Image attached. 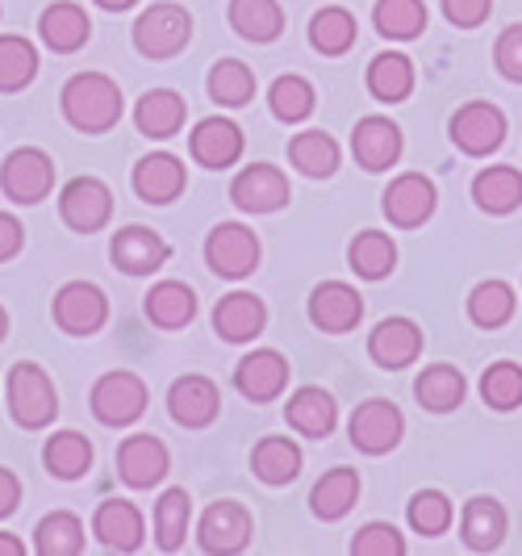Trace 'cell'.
<instances>
[{
  "label": "cell",
  "instance_id": "obj_47",
  "mask_svg": "<svg viewBox=\"0 0 522 556\" xmlns=\"http://www.w3.org/2000/svg\"><path fill=\"white\" fill-rule=\"evenodd\" d=\"M314 84L302 76H280L272 84V113L280 122H305L314 113Z\"/></svg>",
  "mask_w": 522,
  "mask_h": 556
},
{
  "label": "cell",
  "instance_id": "obj_52",
  "mask_svg": "<svg viewBox=\"0 0 522 556\" xmlns=\"http://www.w3.org/2000/svg\"><path fill=\"white\" fill-rule=\"evenodd\" d=\"M26 248V230L13 214H0V264H9L17 251Z\"/></svg>",
  "mask_w": 522,
  "mask_h": 556
},
{
  "label": "cell",
  "instance_id": "obj_18",
  "mask_svg": "<svg viewBox=\"0 0 522 556\" xmlns=\"http://www.w3.org/2000/svg\"><path fill=\"white\" fill-rule=\"evenodd\" d=\"M117 473L130 490H151L167 477V447L155 435H130L117 447Z\"/></svg>",
  "mask_w": 522,
  "mask_h": 556
},
{
  "label": "cell",
  "instance_id": "obj_40",
  "mask_svg": "<svg viewBox=\"0 0 522 556\" xmlns=\"http://www.w3.org/2000/svg\"><path fill=\"white\" fill-rule=\"evenodd\" d=\"M38 76V51L22 34H0V92H22Z\"/></svg>",
  "mask_w": 522,
  "mask_h": 556
},
{
  "label": "cell",
  "instance_id": "obj_34",
  "mask_svg": "<svg viewBox=\"0 0 522 556\" xmlns=\"http://www.w3.org/2000/svg\"><path fill=\"white\" fill-rule=\"evenodd\" d=\"M251 465H255V477H259V481H268V485H289L293 477L302 473V447L293 444V440H284V435H268V440L255 444Z\"/></svg>",
  "mask_w": 522,
  "mask_h": 556
},
{
  "label": "cell",
  "instance_id": "obj_49",
  "mask_svg": "<svg viewBox=\"0 0 522 556\" xmlns=\"http://www.w3.org/2000/svg\"><path fill=\"white\" fill-rule=\"evenodd\" d=\"M352 553L356 556H402L406 553V540L393 523H368L356 531L352 540Z\"/></svg>",
  "mask_w": 522,
  "mask_h": 556
},
{
  "label": "cell",
  "instance_id": "obj_48",
  "mask_svg": "<svg viewBox=\"0 0 522 556\" xmlns=\"http://www.w3.org/2000/svg\"><path fill=\"white\" fill-rule=\"evenodd\" d=\"M451 519H456V510L440 490H418L410 498V528L418 535H443L451 528Z\"/></svg>",
  "mask_w": 522,
  "mask_h": 556
},
{
  "label": "cell",
  "instance_id": "obj_24",
  "mask_svg": "<svg viewBox=\"0 0 522 556\" xmlns=\"http://www.w3.org/2000/svg\"><path fill=\"white\" fill-rule=\"evenodd\" d=\"M38 34H42V42H47L55 55H72V51H80L84 42H88L92 22H88V13H84L80 4L59 0V4H51V9L38 17Z\"/></svg>",
  "mask_w": 522,
  "mask_h": 556
},
{
  "label": "cell",
  "instance_id": "obj_31",
  "mask_svg": "<svg viewBox=\"0 0 522 556\" xmlns=\"http://www.w3.org/2000/svg\"><path fill=\"white\" fill-rule=\"evenodd\" d=\"M230 26L247 42H276L284 29V9L276 0H230Z\"/></svg>",
  "mask_w": 522,
  "mask_h": 556
},
{
  "label": "cell",
  "instance_id": "obj_37",
  "mask_svg": "<svg viewBox=\"0 0 522 556\" xmlns=\"http://www.w3.org/2000/svg\"><path fill=\"white\" fill-rule=\"evenodd\" d=\"M34 553L38 556H80L84 553V523L72 510L47 515L34 531Z\"/></svg>",
  "mask_w": 522,
  "mask_h": 556
},
{
  "label": "cell",
  "instance_id": "obj_42",
  "mask_svg": "<svg viewBox=\"0 0 522 556\" xmlns=\"http://www.w3.org/2000/svg\"><path fill=\"white\" fill-rule=\"evenodd\" d=\"M372 22L393 42H410L426 29V4L422 0H377Z\"/></svg>",
  "mask_w": 522,
  "mask_h": 556
},
{
  "label": "cell",
  "instance_id": "obj_6",
  "mask_svg": "<svg viewBox=\"0 0 522 556\" xmlns=\"http://www.w3.org/2000/svg\"><path fill=\"white\" fill-rule=\"evenodd\" d=\"M59 214H63V223L72 226V230H80V235L101 230V226L113 218L110 185L97 180V176H76V180H67L63 193H59Z\"/></svg>",
  "mask_w": 522,
  "mask_h": 556
},
{
  "label": "cell",
  "instance_id": "obj_36",
  "mask_svg": "<svg viewBox=\"0 0 522 556\" xmlns=\"http://www.w3.org/2000/svg\"><path fill=\"white\" fill-rule=\"evenodd\" d=\"M359 498V473L356 469H330L322 473V481L314 485L309 494V506L318 519H343Z\"/></svg>",
  "mask_w": 522,
  "mask_h": 556
},
{
  "label": "cell",
  "instance_id": "obj_30",
  "mask_svg": "<svg viewBox=\"0 0 522 556\" xmlns=\"http://www.w3.org/2000/svg\"><path fill=\"white\" fill-rule=\"evenodd\" d=\"M472 201L485 214H510L522 205V172L519 167H485L472 180Z\"/></svg>",
  "mask_w": 522,
  "mask_h": 556
},
{
  "label": "cell",
  "instance_id": "obj_22",
  "mask_svg": "<svg viewBox=\"0 0 522 556\" xmlns=\"http://www.w3.org/2000/svg\"><path fill=\"white\" fill-rule=\"evenodd\" d=\"M135 193L147 201V205H167L184 193V164L167 151H155V155H142L135 167Z\"/></svg>",
  "mask_w": 522,
  "mask_h": 556
},
{
  "label": "cell",
  "instance_id": "obj_2",
  "mask_svg": "<svg viewBox=\"0 0 522 556\" xmlns=\"http://www.w3.org/2000/svg\"><path fill=\"white\" fill-rule=\"evenodd\" d=\"M9 415L17 427L26 431H42L51 427L59 415V393L51 386V377L38 368V364H13L9 368Z\"/></svg>",
  "mask_w": 522,
  "mask_h": 556
},
{
  "label": "cell",
  "instance_id": "obj_15",
  "mask_svg": "<svg viewBox=\"0 0 522 556\" xmlns=\"http://www.w3.org/2000/svg\"><path fill=\"white\" fill-rule=\"evenodd\" d=\"M385 214L393 226H422L431 214H435V185L422 176V172H406L397 176L393 185L385 189Z\"/></svg>",
  "mask_w": 522,
  "mask_h": 556
},
{
  "label": "cell",
  "instance_id": "obj_46",
  "mask_svg": "<svg viewBox=\"0 0 522 556\" xmlns=\"http://www.w3.org/2000/svg\"><path fill=\"white\" fill-rule=\"evenodd\" d=\"M481 397L494 410H514V406H522V364L514 361L489 364L485 377H481Z\"/></svg>",
  "mask_w": 522,
  "mask_h": 556
},
{
  "label": "cell",
  "instance_id": "obj_35",
  "mask_svg": "<svg viewBox=\"0 0 522 556\" xmlns=\"http://www.w3.org/2000/svg\"><path fill=\"white\" fill-rule=\"evenodd\" d=\"M189 515H193L189 490L171 485V490L160 494V502H155V544H160L164 553H176V548L184 544V535H189Z\"/></svg>",
  "mask_w": 522,
  "mask_h": 556
},
{
  "label": "cell",
  "instance_id": "obj_50",
  "mask_svg": "<svg viewBox=\"0 0 522 556\" xmlns=\"http://www.w3.org/2000/svg\"><path fill=\"white\" fill-rule=\"evenodd\" d=\"M494 59H497V67H501L506 80L522 84V26H510L501 38H497Z\"/></svg>",
  "mask_w": 522,
  "mask_h": 556
},
{
  "label": "cell",
  "instance_id": "obj_10",
  "mask_svg": "<svg viewBox=\"0 0 522 556\" xmlns=\"http://www.w3.org/2000/svg\"><path fill=\"white\" fill-rule=\"evenodd\" d=\"M289 176L272 164H251L243 167L239 176H234V185H230V201L239 205V210H247V214H276L280 205H289Z\"/></svg>",
  "mask_w": 522,
  "mask_h": 556
},
{
  "label": "cell",
  "instance_id": "obj_3",
  "mask_svg": "<svg viewBox=\"0 0 522 556\" xmlns=\"http://www.w3.org/2000/svg\"><path fill=\"white\" fill-rule=\"evenodd\" d=\"M193 38V17L180 4H151L135 22V47L147 59H171L180 55Z\"/></svg>",
  "mask_w": 522,
  "mask_h": 556
},
{
  "label": "cell",
  "instance_id": "obj_11",
  "mask_svg": "<svg viewBox=\"0 0 522 556\" xmlns=\"http://www.w3.org/2000/svg\"><path fill=\"white\" fill-rule=\"evenodd\" d=\"M506 139V113L489 105V101H472L451 117V142L464 155H489Z\"/></svg>",
  "mask_w": 522,
  "mask_h": 556
},
{
  "label": "cell",
  "instance_id": "obj_25",
  "mask_svg": "<svg viewBox=\"0 0 522 556\" xmlns=\"http://www.w3.org/2000/svg\"><path fill=\"white\" fill-rule=\"evenodd\" d=\"M264 323H268V309L255 293H230L214 306V331L226 343H247L264 331Z\"/></svg>",
  "mask_w": 522,
  "mask_h": 556
},
{
  "label": "cell",
  "instance_id": "obj_53",
  "mask_svg": "<svg viewBox=\"0 0 522 556\" xmlns=\"http://www.w3.org/2000/svg\"><path fill=\"white\" fill-rule=\"evenodd\" d=\"M17 502H22V481L13 469H0V519H9L17 510Z\"/></svg>",
  "mask_w": 522,
  "mask_h": 556
},
{
  "label": "cell",
  "instance_id": "obj_4",
  "mask_svg": "<svg viewBox=\"0 0 522 556\" xmlns=\"http://www.w3.org/2000/svg\"><path fill=\"white\" fill-rule=\"evenodd\" d=\"M0 189H4L9 201H17V205L47 201L51 189H55V164H51V155L38 151V147L9 151V160L0 164Z\"/></svg>",
  "mask_w": 522,
  "mask_h": 556
},
{
  "label": "cell",
  "instance_id": "obj_45",
  "mask_svg": "<svg viewBox=\"0 0 522 556\" xmlns=\"http://www.w3.org/2000/svg\"><path fill=\"white\" fill-rule=\"evenodd\" d=\"M289 160H293V167H302L305 176L318 180V176H330L339 167V142L322 130H305L289 142Z\"/></svg>",
  "mask_w": 522,
  "mask_h": 556
},
{
  "label": "cell",
  "instance_id": "obj_16",
  "mask_svg": "<svg viewBox=\"0 0 522 556\" xmlns=\"http://www.w3.org/2000/svg\"><path fill=\"white\" fill-rule=\"evenodd\" d=\"M309 318H314V327H322L330 334L352 331L364 318V298L343 280H327L309 293Z\"/></svg>",
  "mask_w": 522,
  "mask_h": 556
},
{
  "label": "cell",
  "instance_id": "obj_1",
  "mask_svg": "<svg viewBox=\"0 0 522 556\" xmlns=\"http://www.w3.org/2000/svg\"><path fill=\"white\" fill-rule=\"evenodd\" d=\"M63 117L84 135H105L122 122V88L101 72H80L63 84Z\"/></svg>",
  "mask_w": 522,
  "mask_h": 556
},
{
  "label": "cell",
  "instance_id": "obj_56",
  "mask_svg": "<svg viewBox=\"0 0 522 556\" xmlns=\"http://www.w3.org/2000/svg\"><path fill=\"white\" fill-rule=\"evenodd\" d=\"M9 334V314H4V306H0V339Z\"/></svg>",
  "mask_w": 522,
  "mask_h": 556
},
{
  "label": "cell",
  "instance_id": "obj_27",
  "mask_svg": "<svg viewBox=\"0 0 522 556\" xmlns=\"http://www.w3.org/2000/svg\"><path fill=\"white\" fill-rule=\"evenodd\" d=\"M289 427L293 431H302L309 440H322L334 431V418H339V406H334V397L327 390H318V386H302V390L289 397Z\"/></svg>",
  "mask_w": 522,
  "mask_h": 556
},
{
  "label": "cell",
  "instance_id": "obj_54",
  "mask_svg": "<svg viewBox=\"0 0 522 556\" xmlns=\"http://www.w3.org/2000/svg\"><path fill=\"white\" fill-rule=\"evenodd\" d=\"M0 556H26V544L13 531H0Z\"/></svg>",
  "mask_w": 522,
  "mask_h": 556
},
{
  "label": "cell",
  "instance_id": "obj_41",
  "mask_svg": "<svg viewBox=\"0 0 522 556\" xmlns=\"http://www.w3.org/2000/svg\"><path fill=\"white\" fill-rule=\"evenodd\" d=\"M347 260H352V268H356L364 280H381V277L393 273V264H397V248H393V239L381 235V230H364V235L352 239Z\"/></svg>",
  "mask_w": 522,
  "mask_h": 556
},
{
  "label": "cell",
  "instance_id": "obj_39",
  "mask_svg": "<svg viewBox=\"0 0 522 556\" xmlns=\"http://www.w3.org/2000/svg\"><path fill=\"white\" fill-rule=\"evenodd\" d=\"M413 88V63L406 55H397V51H389V55H377L372 59V67H368V92L377 97V101H406Z\"/></svg>",
  "mask_w": 522,
  "mask_h": 556
},
{
  "label": "cell",
  "instance_id": "obj_21",
  "mask_svg": "<svg viewBox=\"0 0 522 556\" xmlns=\"http://www.w3.org/2000/svg\"><path fill=\"white\" fill-rule=\"evenodd\" d=\"M189 151H193V160L201 167H214V172L230 167L243 155V130L234 122H226V117H205V122H196Z\"/></svg>",
  "mask_w": 522,
  "mask_h": 556
},
{
  "label": "cell",
  "instance_id": "obj_29",
  "mask_svg": "<svg viewBox=\"0 0 522 556\" xmlns=\"http://www.w3.org/2000/svg\"><path fill=\"white\" fill-rule=\"evenodd\" d=\"M460 535L472 553H494L506 540V510L494 498H472L460 515Z\"/></svg>",
  "mask_w": 522,
  "mask_h": 556
},
{
  "label": "cell",
  "instance_id": "obj_9",
  "mask_svg": "<svg viewBox=\"0 0 522 556\" xmlns=\"http://www.w3.org/2000/svg\"><path fill=\"white\" fill-rule=\"evenodd\" d=\"M402 431H406V418H402V410H397L393 402H385V397H372V402L356 406V415L347 422L352 444H356L359 452H368V456L393 452V447L402 444Z\"/></svg>",
  "mask_w": 522,
  "mask_h": 556
},
{
  "label": "cell",
  "instance_id": "obj_14",
  "mask_svg": "<svg viewBox=\"0 0 522 556\" xmlns=\"http://www.w3.org/2000/svg\"><path fill=\"white\" fill-rule=\"evenodd\" d=\"M218 406H221L218 386H214L209 377H201V372L180 377V381L167 390V410H171V418H176L180 427H189V431L209 427V422L218 418Z\"/></svg>",
  "mask_w": 522,
  "mask_h": 556
},
{
  "label": "cell",
  "instance_id": "obj_44",
  "mask_svg": "<svg viewBox=\"0 0 522 556\" xmlns=\"http://www.w3.org/2000/svg\"><path fill=\"white\" fill-rule=\"evenodd\" d=\"M209 97L226 105V110H239L255 97V76H251L247 63L239 59H218L214 72H209Z\"/></svg>",
  "mask_w": 522,
  "mask_h": 556
},
{
  "label": "cell",
  "instance_id": "obj_19",
  "mask_svg": "<svg viewBox=\"0 0 522 556\" xmlns=\"http://www.w3.org/2000/svg\"><path fill=\"white\" fill-rule=\"evenodd\" d=\"M352 151H356V164L364 172H385L402 155V130L389 117H364V122H356Z\"/></svg>",
  "mask_w": 522,
  "mask_h": 556
},
{
  "label": "cell",
  "instance_id": "obj_8",
  "mask_svg": "<svg viewBox=\"0 0 522 556\" xmlns=\"http://www.w3.org/2000/svg\"><path fill=\"white\" fill-rule=\"evenodd\" d=\"M205 260L226 280L247 277V273H255V264H259V239L243 223H221L205 239Z\"/></svg>",
  "mask_w": 522,
  "mask_h": 556
},
{
  "label": "cell",
  "instance_id": "obj_32",
  "mask_svg": "<svg viewBox=\"0 0 522 556\" xmlns=\"http://www.w3.org/2000/svg\"><path fill=\"white\" fill-rule=\"evenodd\" d=\"M42 465L59 481H76V477H84L92 469V444L84 440L80 431H59L42 447Z\"/></svg>",
  "mask_w": 522,
  "mask_h": 556
},
{
  "label": "cell",
  "instance_id": "obj_7",
  "mask_svg": "<svg viewBox=\"0 0 522 556\" xmlns=\"http://www.w3.org/2000/svg\"><path fill=\"white\" fill-rule=\"evenodd\" d=\"M55 327L67 334H97L110 318V302L92 280H67L55 293Z\"/></svg>",
  "mask_w": 522,
  "mask_h": 556
},
{
  "label": "cell",
  "instance_id": "obj_55",
  "mask_svg": "<svg viewBox=\"0 0 522 556\" xmlns=\"http://www.w3.org/2000/svg\"><path fill=\"white\" fill-rule=\"evenodd\" d=\"M101 9H110V13H122V9H130V4H138V0H97Z\"/></svg>",
  "mask_w": 522,
  "mask_h": 556
},
{
  "label": "cell",
  "instance_id": "obj_17",
  "mask_svg": "<svg viewBox=\"0 0 522 556\" xmlns=\"http://www.w3.org/2000/svg\"><path fill=\"white\" fill-rule=\"evenodd\" d=\"M234 386H239V393L251 397V402H272V397H280L284 386H289V361H284L280 352H272V348H259V352H251V356L239 361Z\"/></svg>",
  "mask_w": 522,
  "mask_h": 556
},
{
  "label": "cell",
  "instance_id": "obj_26",
  "mask_svg": "<svg viewBox=\"0 0 522 556\" xmlns=\"http://www.w3.org/2000/svg\"><path fill=\"white\" fill-rule=\"evenodd\" d=\"M135 122L147 139H171L184 126V97L171 88H151L135 105Z\"/></svg>",
  "mask_w": 522,
  "mask_h": 556
},
{
  "label": "cell",
  "instance_id": "obj_13",
  "mask_svg": "<svg viewBox=\"0 0 522 556\" xmlns=\"http://www.w3.org/2000/svg\"><path fill=\"white\" fill-rule=\"evenodd\" d=\"M251 544V515L239 502H214L201 515V548L214 556L243 553Z\"/></svg>",
  "mask_w": 522,
  "mask_h": 556
},
{
  "label": "cell",
  "instance_id": "obj_5",
  "mask_svg": "<svg viewBox=\"0 0 522 556\" xmlns=\"http://www.w3.org/2000/svg\"><path fill=\"white\" fill-rule=\"evenodd\" d=\"M147 410V386L138 372H105L92 386V415L101 418L105 427H130Z\"/></svg>",
  "mask_w": 522,
  "mask_h": 556
},
{
  "label": "cell",
  "instance_id": "obj_20",
  "mask_svg": "<svg viewBox=\"0 0 522 556\" xmlns=\"http://www.w3.org/2000/svg\"><path fill=\"white\" fill-rule=\"evenodd\" d=\"M368 356L381 368H406L422 356V331L410 318H385V323H377V331L368 334Z\"/></svg>",
  "mask_w": 522,
  "mask_h": 556
},
{
  "label": "cell",
  "instance_id": "obj_38",
  "mask_svg": "<svg viewBox=\"0 0 522 556\" xmlns=\"http://www.w3.org/2000/svg\"><path fill=\"white\" fill-rule=\"evenodd\" d=\"M468 318L485 331H497L514 318V289L506 280H481L468 298Z\"/></svg>",
  "mask_w": 522,
  "mask_h": 556
},
{
  "label": "cell",
  "instance_id": "obj_23",
  "mask_svg": "<svg viewBox=\"0 0 522 556\" xmlns=\"http://www.w3.org/2000/svg\"><path fill=\"white\" fill-rule=\"evenodd\" d=\"M92 531H97V540L110 548V553H135L138 544H142V515H138L135 502H122V498H110L97 506V515H92Z\"/></svg>",
  "mask_w": 522,
  "mask_h": 556
},
{
  "label": "cell",
  "instance_id": "obj_43",
  "mask_svg": "<svg viewBox=\"0 0 522 556\" xmlns=\"http://www.w3.org/2000/svg\"><path fill=\"white\" fill-rule=\"evenodd\" d=\"M356 17L347 13V9H322V13H314V22H309V42H314V51H322V55H343V51H352V42H356Z\"/></svg>",
  "mask_w": 522,
  "mask_h": 556
},
{
  "label": "cell",
  "instance_id": "obj_28",
  "mask_svg": "<svg viewBox=\"0 0 522 556\" xmlns=\"http://www.w3.org/2000/svg\"><path fill=\"white\" fill-rule=\"evenodd\" d=\"M196 314V293L180 280H160L151 293H147V318L164 331H180L189 327Z\"/></svg>",
  "mask_w": 522,
  "mask_h": 556
},
{
  "label": "cell",
  "instance_id": "obj_12",
  "mask_svg": "<svg viewBox=\"0 0 522 556\" xmlns=\"http://www.w3.org/2000/svg\"><path fill=\"white\" fill-rule=\"evenodd\" d=\"M110 255L122 273H130V277H147V273L164 268L171 248H167L164 235H155L151 226H126V230H117V235H113Z\"/></svg>",
  "mask_w": 522,
  "mask_h": 556
},
{
  "label": "cell",
  "instance_id": "obj_33",
  "mask_svg": "<svg viewBox=\"0 0 522 556\" xmlns=\"http://www.w3.org/2000/svg\"><path fill=\"white\" fill-rule=\"evenodd\" d=\"M413 393H418V402L426 406V410H435V415H447V410H456L460 402H464V372L460 368H451V364H435V368H426L418 381H413Z\"/></svg>",
  "mask_w": 522,
  "mask_h": 556
},
{
  "label": "cell",
  "instance_id": "obj_51",
  "mask_svg": "<svg viewBox=\"0 0 522 556\" xmlns=\"http://www.w3.org/2000/svg\"><path fill=\"white\" fill-rule=\"evenodd\" d=\"M443 13H447L451 26L476 29L489 13H494V0H443Z\"/></svg>",
  "mask_w": 522,
  "mask_h": 556
}]
</instances>
